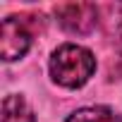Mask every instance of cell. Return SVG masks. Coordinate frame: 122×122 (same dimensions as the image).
I'll use <instances>...</instances> for the list:
<instances>
[{
  "label": "cell",
  "mask_w": 122,
  "mask_h": 122,
  "mask_svg": "<svg viewBox=\"0 0 122 122\" xmlns=\"http://www.w3.org/2000/svg\"><path fill=\"white\" fill-rule=\"evenodd\" d=\"M57 24L70 34H89L98 24V7L91 3H65L55 7Z\"/></svg>",
  "instance_id": "cell-3"
},
{
  "label": "cell",
  "mask_w": 122,
  "mask_h": 122,
  "mask_svg": "<svg viewBox=\"0 0 122 122\" xmlns=\"http://www.w3.org/2000/svg\"><path fill=\"white\" fill-rule=\"evenodd\" d=\"M117 36H120V43H122V15H120V24H117Z\"/></svg>",
  "instance_id": "cell-6"
},
{
  "label": "cell",
  "mask_w": 122,
  "mask_h": 122,
  "mask_svg": "<svg viewBox=\"0 0 122 122\" xmlns=\"http://www.w3.org/2000/svg\"><path fill=\"white\" fill-rule=\"evenodd\" d=\"M96 72V57L89 48L77 43H62L53 50L50 57V77L55 84L65 89L84 86Z\"/></svg>",
  "instance_id": "cell-1"
},
{
  "label": "cell",
  "mask_w": 122,
  "mask_h": 122,
  "mask_svg": "<svg viewBox=\"0 0 122 122\" xmlns=\"http://www.w3.org/2000/svg\"><path fill=\"white\" fill-rule=\"evenodd\" d=\"M3 122H36L34 110L29 108L26 98L19 93H10L3 101Z\"/></svg>",
  "instance_id": "cell-4"
},
{
  "label": "cell",
  "mask_w": 122,
  "mask_h": 122,
  "mask_svg": "<svg viewBox=\"0 0 122 122\" xmlns=\"http://www.w3.org/2000/svg\"><path fill=\"white\" fill-rule=\"evenodd\" d=\"M67 122H122V115H117L112 108L105 105H91V108H79L74 110Z\"/></svg>",
  "instance_id": "cell-5"
},
{
  "label": "cell",
  "mask_w": 122,
  "mask_h": 122,
  "mask_svg": "<svg viewBox=\"0 0 122 122\" xmlns=\"http://www.w3.org/2000/svg\"><path fill=\"white\" fill-rule=\"evenodd\" d=\"M31 19H36V17L22 15V17L3 19V26H0V55H3L5 62L24 57L26 50L31 48V38H34Z\"/></svg>",
  "instance_id": "cell-2"
}]
</instances>
